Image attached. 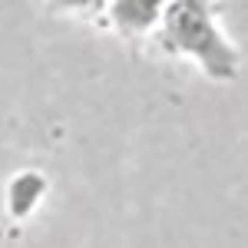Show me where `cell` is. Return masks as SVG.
<instances>
[{
    "label": "cell",
    "instance_id": "4",
    "mask_svg": "<svg viewBox=\"0 0 248 248\" xmlns=\"http://www.w3.org/2000/svg\"><path fill=\"white\" fill-rule=\"evenodd\" d=\"M53 7L60 10H99V7H106V0H53Z\"/></svg>",
    "mask_w": 248,
    "mask_h": 248
},
{
    "label": "cell",
    "instance_id": "3",
    "mask_svg": "<svg viewBox=\"0 0 248 248\" xmlns=\"http://www.w3.org/2000/svg\"><path fill=\"white\" fill-rule=\"evenodd\" d=\"M43 189H46V182H43L40 175L23 172L17 182L10 186V212H14V215H27V212L40 202V192Z\"/></svg>",
    "mask_w": 248,
    "mask_h": 248
},
{
    "label": "cell",
    "instance_id": "2",
    "mask_svg": "<svg viewBox=\"0 0 248 248\" xmlns=\"http://www.w3.org/2000/svg\"><path fill=\"white\" fill-rule=\"evenodd\" d=\"M169 0H106L109 20L119 33L126 37H142L146 30H153Z\"/></svg>",
    "mask_w": 248,
    "mask_h": 248
},
{
    "label": "cell",
    "instance_id": "1",
    "mask_svg": "<svg viewBox=\"0 0 248 248\" xmlns=\"http://www.w3.org/2000/svg\"><path fill=\"white\" fill-rule=\"evenodd\" d=\"M212 0H169L159 17V46L166 53H189L199 66L218 83H229L238 73V53L215 27Z\"/></svg>",
    "mask_w": 248,
    "mask_h": 248
}]
</instances>
